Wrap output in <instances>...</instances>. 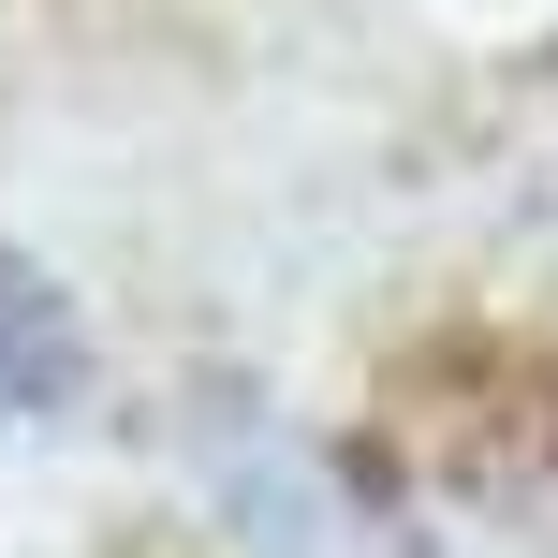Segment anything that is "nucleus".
Here are the masks:
<instances>
[{
	"label": "nucleus",
	"mask_w": 558,
	"mask_h": 558,
	"mask_svg": "<svg viewBox=\"0 0 558 558\" xmlns=\"http://www.w3.org/2000/svg\"><path fill=\"white\" fill-rule=\"evenodd\" d=\"M74 367H88V338H74V308H59V279L0 251V426L59 412V397H74Z\"/></svg>",
	"instance_id": "f257e3e1"
}]
</instances>
